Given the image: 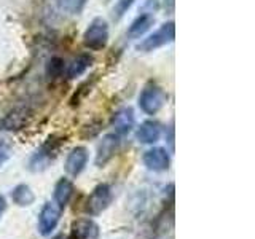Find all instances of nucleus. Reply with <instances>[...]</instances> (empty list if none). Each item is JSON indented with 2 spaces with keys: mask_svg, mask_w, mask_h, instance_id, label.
<instances>
[{
  "mask_svg": "<svg viewBox=\"0 0 255 239\" xmlns=\"http://www.w3.org/2000/svg\"><path fill=\"white\" fill-rule=\"evenodd\" d=\"M8 156H10V147H8V143L0 142V166L6 161Z\"/></svg>",
  "mask_w": 255,
  "mask_h": 239,
  "instance_id": "20",
  "label": "nucleus"
},
{
  "mask_svg": "<svg viewBox=\"0 0 255 239\" xmlns=\"http://www.w3.org/2000/svg\"><path fill=\"white\" fill-rule=\"evenodd\" d=\"M62 209L56 203L43 204L42 211L38 214V233L42 236H50L58 227L61 220Z\"/></svg>",
  "mask_w": 255,
  "mask_h": 239,
  "instance_id": "2",
  "label": "nucleus"
},
{
  "mask_svg": "<svg viewBox=\"0 0 255 239\" xmlns=\"http://www.w3.org/2000/svg\"><path fill=\"white\" fill-rule=\"evenodd\" d=\"M6 209V201H5V198L0 195V219H2V215Z\"/></svg>",
  "mask_w": 255,
  "mask_h": 239,
  "instance_id": "21",
  "label": "nucleus"
},
{
  "mask_svg": "<svg viewBox=\"0 0 255 239\" xmlns=\"http://www.w3.org/2000/svg\"><path fill=\"white\" fill-rule=\"evenodd\" d=\"M54 239H61V236H56V238H54Z\"/></svg>",
  "mask_w": 255,
  "mask_h": 239,
  "instance_id": "22",
  "label": "nucleus"
},
{
  "mask_svg": "<svg viewBox=\"0 0 255 239\" xmlns=\"http://www.w3.org/2000/svg\"><path fill=\"white\" fill-rule=\"evenodd\" d=\"M174 35H175V27H174V22H167L161 29H158L155 34H151L148 38H145L143 42L139 45V50H143V51H151L155 50L158 46H163L166 45L167 42H171L174 40Z\"/></svg>",
  "mask_w": 255,
  "mask_h": 239,
  "instance_id": "5",
  "label": "nucleus"
},
{
  "mask_svg": "<svg viewBox=\"0 0 255 239\" xmlns=\"http://www.w3.org/2000/svg\"><path fill=\"white\" fill-rule=\"evenodd\" d=\"M86 3V0H58V5L62 8L64 11H67L70 14H75L83 8Z\"/></svg>",
  "mask_w": 255,
  "mask_h": 239,
  "instance_id": "17",
  "label": "nucleus"
},
{
  "mask_svg": "<svg viewBox=\"0 0 255 239\" xmlns=\"http://www.w3.org/2000/svg\"><path fill=\"white\" fill-rule=\"evenodd\" d=\"M99 227L91 219H78L72 223L69 239H98Z\"/></svg>",
  "mask_w": 255,
  "mask_h": 239,
  "instance_id": "6",
  "label": "nucleus"
},
{
  "mask_svg": "<svg viewBox=\"0 0 255 239\" xmlns=\"http://www.w3.org/2000/svg\"><path fill=\"white\" fill-rule=\"evenodd\" d=\"M91 56L90 54H80L77 58L70 61L67 67V77L69 78H77L83 74V72L91 66Z\"/></svg>",
  "mask_w": 255,
  "mask_h": 239,
  "instance_id": "15",
  "label": "nucleus"
},
{
  "mask_svg": "<svg viewBox=\"0 0 255 239\" xmlns=\"http://www.w3.org/2000/svg\"><path fill=\"white\" fill-rule=\"evenodd\" d=\"M134 112L132 109L126 107V109H122L118 110L117 114L112 118V126L115 127V134L117 135H125L128 132L132 131L134 127Z\"/></svg>",
  "mask_w": 255,
  "mask_h": 239,
  "instance_id": "10",
  "label": "nucleus"
},
{
  "mask_svg": "<svg viewBox=\"0 0 255 239\" xmlns=\"http://www.w3.org/2000/svg\"><path fill=\"white\" fill-rule=\"evenodd\" d=\"M143 164L153 172H163L169 167V155L164 148H151L143 155Z\"/></svg>",
  "mask_w": 255,
  "mask_h": 239,
  "instance_id": "7",
  "label": "nucleus"
},
{
  "mask_svg": "<svg viewBox=\"0 0 255 239\" xmlns=\"http://www.w3.org/2000/svg\"><path fill=\"white\" fill-rule=\"evenodd\" d=\"M88 164V150L85 147H77L69 153L66 159V171L72 177H77L83 172Z\"/></svg>",
  "mask_w": 255,
  "mask_h": 239,
  "instance_id": "9",
  "label": "nucleus"
},
{
  "mask_svg": "<svg viewBox=\"0 0 255 239\" xmlns=\"http://www.w3.org/2000/svg\"><path fill=\"white\" fill-rule=\"evenodd\" d=\"M112 203V188L107 183H101L96 187L85 203V212L91 217L102 214Z\"/></svg>",
  "mask_w": 255,
  "mask_h": 239,
  "instance_id": "1",
  "label": "nucleus"
},
{
  "mask_svg": "<svg viewBox=\"0 0 255 239\" xmlns=\"http://www.w3.org/2000/svg\"><path fill=\"white\" fill-rule=\"evenodd\" d=\"M59 143L61 142H56L54 137L48 139V142L37 151V153L34 155V158H32L30 166L34 167V169H38V167H45L48 164V161L56 156V151H58V148H59Z\"/></svg>",
  "mask_w": 255,
  "mask_h": 239,
  "instance_id": "11",
  "label": "nucleus"
},
{
  "mask_svg": "<svg viewBox=\"0 0 255 239\" xmlns=\"http://www.w3.org/2000/svg\"><path fill=\"white\" fill-rule=\"evenodd\" d=\"M11 199L16 206L19 207H27L30 206L32 203L35 201V195L32 188L26 183H19V185H16L11 191Z\"/></svg>",
  "mask_w": 255,
  "mask_h": 239,
  "instance_id": "14",
  "label": "nucleus"
},
{
  "mask_svg": "<svg viewBox=\"0 0 255 239\" xmlns=\"http://www.w3.org/2000/svg\"><path fill=\"white\" fill-rule=\"evenodd\" d=\"M85 45L91 50H101V48L106 46L107 43V38H109V27H107V22L98 18L94 19L90 27L86 29L85 32Z\"/></svg>",
  "mask_w": 255,
  "mask_h": 239,
  "instance_id": "3",
  "label": "nucleus"
},
{
  "mask_svg": "<svg viewBox=\"0 0 255 239\" xmlns=\"http://www.w3.org/2000/svg\"><path fill=\"white\" fill-rule=\"evenodd\" d=\"M164 101H166V94L161 88H158L156 85H148L145 90L140 93V98H139L140 109L148 115H155L156 112L163 107Z\"/></svg>",
  "mask_w": 255,
  "mask_h": 239,
  "instance_id": "4",
  "label": "nucleus"
},
{
  "mask_svg": "<svg viewBox=\"0 0 255 239\" xmlns=\"http://www.w3.org/2000/svg\"><path fill=\"white\" fill-rule=\"evenodd\" d=\"M161 135V126L156 121H145L137 129V139L142 143H153Z\"/></svg>",
  "mask_w": 255,
  "mask_h": 239,
  "instance_id": "13",
  "label": "nucleus"
},
{
  "mask_svg": "<svg viewBox=\"0 0 255 239\" xmlns=\"http://www.w3.org/2000/svg\"><path fill=\"white\" fill-rule=\"evenodd\" d=\"M62 69H64V62H62V59H59V58H53L50 62H48V66H46V74H48V77L56 78V77H59V75H61Z\"/></svg>",
  "mask_w": 255,
  "mask_h": 239,
  "instance_id": "18",
  "label": "nucleus"
},
{
  "mask_svg": "<svg viewBox=\"0 0 255 239\" xmlns=\"http://www.w3.org/2000/svg\"><path fill=\"white\" fill-rule=\"evenodd\" d=\"M151 22H153V18H151L150 14H142V16H139V18L131 24V27H129V30H128V34L132 35V37H140L143 32L150 29Z\"/></svg>",
  "mask_w": 255,
  "mask_h": 239,
  "instance_id": "16",
  "label": "nucleus"
},
{
  "mask_svg": "<svg viewBox=\"0 0 255 239\" xmlns=\"http://www.w3.org/2000/svg\"><path fill=\"white\" fill-rule=\"evenodd\" d=\"M132 2H134V0H120V2L117 3V6H115V13H117V16H123V14L126 13L128 8H129V6L132 5Z\"/></svg>",
  "mask_w": 255,
  "mask_h": 239,
  "instance_id": "19",
  "label": "nucleus"
},
{
  "mask_svg": "<svg viewBox=\"0 0 255 239\" xmlns=\"http://www.w3.org/2000/svg\"><path fill=\"white\" fill-rule=\"evenodd\" d=\"M118 145H120L118 135L117 134H107L106 137L102 139L101 145H99L98 156H96V164H98L99 167L106 166L110 159L115 156Z\"/></svg>",
  "mask_w": 255,
  "mask_h": 239,
  "instance_id": "8",
  "label": "nucleus"
},
{
  "mask_svg": "<svg viewBox=\"0 0 255 239\" xmlns=\"http://www.w3.org/2000/svg\"><path fill=\"white\" fill-rule=\"evenodd\" d=\"M74 183H72L69 179H61L58 180V183L54 185V203L58 204L61 209L64 211V207H66L69 203H70V199L72 196H74Z\"/></svg>",
  "mask_w": 255,
  "mask_h": 239,
  "instance_id": "12",
  "label": "nucleus"
}]
</instances>
